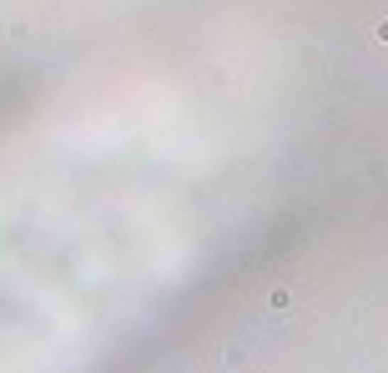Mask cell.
<instances>
[{
  "mask_svg": "<svg viewBox=\"0 0 388 373\" xmlns=\"http://www.w3.org/2000/svg\"><path fill=\"white\" fill-rule=\"evenodd\" d=\"M232 76L126 66L0 121V373H111L212 283L267 177Z\"/></svg>",
  "mask_w": 388,
  "mask_h": 373,
  "instance_id": "1",
  "label": "cell"
}]
</instances>
